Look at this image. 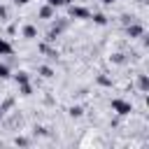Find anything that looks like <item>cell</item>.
<instances>
[{
	"instance_id": "obj_1",
	"label": "cell",
	"mask_w": 149,
	"mask_h": 149,
	"mask_svg": "<svg viewBox=\"0 0 149 149\" xmlns=\"http://www.w3.org/2000/svg\"><path fill=\"white\" fill-rule=\"evenodd\" d=\"M112 109L116 112V114H121V116H126V114H130L133 112V105L130 102H126V100H112Z\"/></svg>"
},
{
	"instance_id": "obj_2",
	"label": "cell",
	"mask_w": 149,
	"mask_h": 149,
	"mask_svg": "<svg viewBox=\"0 0 149 149\" xmlns=\"http://www.w3.org/2000/svg\"><path fill=\"white\" fill-rule=\"evenodd\" d=\"M68 12H70L72 19H88V16H91V12H88L86 7H74V5H70Z\"/></svg>"
},
{
	"instance_id": "obj_3",
	"label": "cell",
	"mask_w": 149,
	"mask_h": 149,
	"mask_svg": "<svg viewBox=\"0 0 149 149\" xmlns=\"http://www.w3.org/2000/svg\"><path fill=\"white\" fill-rule=\"evenodd\" d=\"M128 35H130V37H142V35H144V28L137 26V23H133V26H128Z\"/></svg>"
},
{
	"instance_id": "obj_4",
	"label": "cell",
	"mask_w": 149,
	"mask_h": 149,
	"mask_svg": "<svg viewBox=\"0 0 149 149\" xmlns=\"http://www.w3.org/2000/svg\"><path fill=\"white\" fill-rule=\"evenodd\" d=\"M12 51H14V49H12V44H9L7 40H2V37H0V56H12Z\"/></svg>"
},
{
	"instance_id": "obj_5",
	"label": "cell",
	"mask_w": 149,
	"mask_h": 149,
	"mask_svg": "<svg viewBox=\"0 0 149 149\" xmlns=\"http://www.w3.org/2000/svg\"><path fill=\"white\" fill-rule=\"evenodd\" d=\"M40 16H42V19H51V16H54V7H51V5H44V7L40 9Z\"/></svg>"
},
{
	"instance_id": "obj_6",
	"label": "cell",
	"mask_w": 149,
	"mask_h": 149,
	"mask_svg": "<svg viewBox=\"0 0 149 149\" xmlns=\"http://www.w3.org/2000/svg\"><path fill=\"white\" fill-rule=\"evenodd\" d=\"M35 35H37V28H35V26H26V28H23V37H28V40H33Z\"/></svg>"
},
{
	"instance_id": "obj_7",
	"label": "cell",
	"mask_w": 149,
	"mask_h": 149,
	"mask_svg": "<svg viewBox=\"0 0 149 149\" xmlns=\"http://www.w3.org/2000/svg\"><path fill=\"white\" fill-rule=\"evenodd\" d=\"M19 93H21V95H30V93H33V88H30V84H28V81H23V84H19Z\"/></svg>"
},
{
	"instance_id": "obj_8",
	"label": "cell",
	"mask_w": 149,
	"mask_h": 149,
	"mask_svg": "<svg viewBox=\"0 0 149 149\" xmlns=\"http://www.w3.org/2000/svg\"><path fill=\"white\" fill-rule=\"evenodd\" d=\"M93 21H95L98 26H105V23H107V16H105V14H93Z\"/></svg>"
},
{
	"instance_id": "obj_9",
	"label": "cell",
	"mask_w": 149,
	"mask_h": 149,
	"mask_svg": "<svg viewBox=\"0 0 149 149\" xmlns=\"http://www.w3.org/2000/svg\"><path fill=\"white\" fill-rule=\"evenodd\" d=\"M14 79H16V84H23V81H28V72H16Z\"/></svg>"
},
{
	"instance_id": "obj_10",
	"label": "cell",
	"mask_w": 149,
	"mask_h": 149,
	"mask_svg": "<svg viewBox=\"0 0 149 149\" xmlns=\"http://www.w3.org/2000/svg\"><path fill=\"white\" fill-rule=\"evenodd\" d=\"M137 86H140V91H147V88H149V79L142 74V77H140V81H137Z\"/></svg>"
},
{
	"instance_id": "obj_11",
	"label": "cell",
	"mask_w": 149,
	"mask_h": 149,
	"mask_svg": "<svg viewBox=\"0 0 149 149\" xmlns=\"http://www.w3.org/2000/svg\"><path fill=\"white\" fill-rule=\"evenodd\" d=\"M40 74H42V77H54V70L47 68V65H42V68H40Z\"/></svg>"
},
{
	"instance_id": "obj_12",
	"label": "cell",
	"mask_w": 149,
	"mask_h": 149,
	"mask_svg": "<svg viewBox=\"0 0 149 149\" xmlns=\"http://www.w3.org/2000/svg\"><path fill=\"white\" fill-rule=\"evenodd\" d=\"M81 112H84V109H81V107H77V105H74V107H70V116H81Z\"/></svg>"
},
{
	"instance_id": "obj_13",
	"label": "cell",
	"mask_w": 149,
	"mask_h": 149,
	"mask_svg": "<svg viewBox=\"0 0 149 149\" xmlns=\"http://www.w3.org/2000/svg\"><path fill=\"white\" fill-rule=\"evenodd\" d=\"M9 77V68L7 65H0V79H7Z\"/></svg>"
},
{
	"instance_id": "obj_14",
	"label": "cell",
	"mask_w": 149,
	"mask_h": 149,
	"mask_svg": "<svg viewBox=\"0 0 149 149\" xmlns=\"http://www.w3.org/2000/svg\"><path fill=\"white\" fill-rule=\"evenodd\" d=\"M47 5H51V7H61V5H68V0H47Z\"/></svg>"
},
{
	"instance_id": "obj_15",
	"label": "cell",
	"mask_w": 149,
	"mask_h": 149,
	"mask_svg": "<svg viewBox=\"0 0 149 149\" xmlns=\"http://www.w3.org/2000/svg\"><path fill=\"white\" fill-rule=\"evenodd\" d=\"M98 81H100V84H102V86H109V84H112V81H109V79H107V77H100V79H98Z\"/></svg>"
},
{
	"instance_id": "obj_16",
	"label": "cell",
	"mask_w": 149,
	"mask_h": 149,
	"mask_svg": "<svg viewBox=\"0 0 149 149\" xmlns=\"http://www.w3.org/2000/svg\"><path fill=\"white\" fill-rule=\"evenodd\" d=\"M114 63H123V56L121 54H114Z\"/></svg>"
},
{
	"instance_id": "obj_17",
	"label": "cell",
	"mask_w": 149,
	"mask_h": 149,
	"mask_svg": "<svg viewBox=\"0 0 149 149\" xmlns=\"http://www.w3.org/2000/svg\"><path fill=\"white\" fill-rule=\"evenodd\" d=\"M2 16H7V9H5L2 5H0V19H2Z\"/></svg>"
},
{
	"instance_id": "obj_18",
	"label": "cell",
	"mask_w": 149,
	"mask_h": 149,
	"mask_svg": "<svg viewBox=\"0 0 149 149\" xmlns=\"http://www.w3.org/2000/svg\"><path fill=\"white\" fill-rule=\"evenodd\" d=\"M14 2H16V5H26L28 0H14Z\"/></svg>"
},
{
	"instance_id": "obj_19",
	"label": "cell",
	"mask_w": 149,
	"mask_h": 149,
	"mask_svg": "<svg viewBox=\"0 0 149 149\" xmlns=\"http://www.w3.org/2000/svg\"><path fill=\"white\" fill-rule=\"evenodd\" d=\"M102 2H105V5H112V2H114V0H102Z\"/></svg>"
}]
</instances>
